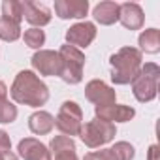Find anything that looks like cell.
I'll return each instance as SVG.
<instances>
[{"instance_id":"cell-1","label":"cell","mask_w":160,"mask_h":160,"mask_svg":"<svg viewBox=\"0 0 160 160\" xmlns=\"http://www.w3.org/2000/svg\"><path fill=\"white\" fill-rule=\"evenodd\" d=\"M12 96L19 104L38 108V106H43L47 102L49 91L40 81V77H36L32 72H21L15 77V83L12 87Z\"/></svg>"},{"instance_id":"cell-2","label":"cell","mask_w":160,"mask_h":160,"mask_svg":"<svg viewBox=\"0 0 160 160\" xmlns=\"http://www.w3.org/2000/svg\"><path fill=\"white\" fill-rule=\"evenodd\" d=\"M141 64V53L134 47H122L117 55L111 57V68H113V81L117 85L130 83L139 72Z\"/></svg>"},{"instance_id":"cell-3","label":"cell","mask_w":160,"mask_h":160,"mask_svg":"<svg viewBox=\"0 0 160 160\" xmlns=\"http://www.w3.org/2000/svg\"><path fill=\"white\" fill-rule=\"evenodd\" d=\"M60 62H62V72L60 77L64 79L66 83L75 85L81 81L83 77V66H85V55L79 51L77 47L72 45H62L58 51Z\"/></svg>"},{"instance_id":"cell-4","label":"cell","mask_w":160,"mask_h":160,"mask_svg":"<svg viewBox=\"0 0 160 160\" xmlns=\"http://www.w3.org/2000/svg\"><path fill=\"white\" fill-rule=\"evenodd\" d=\"M158 66L149 62L145 64L136 77L132 79V85H134V94L139 102H149L156 96V89H158Z\"/></svg>"},{"instance_id":"cell-5","label":"cell","mask_w":160,"mask_h":160,"mask_svg":"<svg viewBox=\"0 0 160 160\" xmlns=\"http://www.w3.org/2000/svg\"><path fill=\"white\" fill-rule=\"evenodd\" d=\"M79 136H81L83 143L89 145V147H100L108 141L113 139L115 136V126L111 122H106V121H100V119H94L91 122H87L81 132H79Z\"/></svg>"},{"instance_id":"cell-6","label":"cell","mask_w":160,"mask_h":160,"mask_svg":"<svg viewBox=\"0 0 160 160\" xmlns=\"http://www.w3.org/2000/svg\"><path fill=\"white\" fill-rule=\"evenodd\" d=\"M81 119H83V113H81V109H79V106L75 102H64L60 111H58V117H57L55 124L64 136L70 138V136H77L81 132V128H83Z\"/></svg>"},{"instance_id":"cell-7","label":"cell","mask_w":160,"mask_h":160,"mask_svg":"<svg viewBox=\"0 0 160 160\" xmlns=\"http://www.w3.org/2000/svg\"><path fill=\"white\" fill-rule=\"evenodd\" d=\"M32 66L42 75H60V72H62L60 57L55 51H40V53H36L32 57Z\"/></svg>"},{"instance_id":"cell-8","label":"cell","mask_w":160,"mask_h":160,"mask_svg":"<svg viewBox=\"0 0 160 160\" xmlns=\"http://www.w3.org/2000/svg\"><path fill=\"white\" fill-rule=\"evenodd\" d=\"M96 36V27L92 23H77L73 25L68 32H66V40H68V45L72 47H87Z\"/></svg>"},{"instance_id":"cell-9","label":"cell","mask_w":160,"mask_h":160,"mask_svg":"<svg viewBox=\"0 0 160 160\" xmlns=\"http://www.w3.org/2000/svg\"><path fill=\"white\" fill-rule=\"evenodd\" d=\"M89 10L87 0H57L55 2V12L60 19H77L85 17Z\"/></svg>"},{"instance_id":"cell-10","label":"cell","mask_w":160,"mask_h":160,"mask_svg":"<svg viewBox=\"0 0 160 160\" xmlns=\"http://www.w3.org/2000/svg\"><path fill=\"white\" fill-rule=\"evenodd\" d=\"M85 94L91 102L98 104V106H109V104H115V91H111L104 81H91L85 89Z\"/></svg>"},{"instance_id":"cell-11","label":"cell","mask_w":160,"mask_h":160,"mask_svg":"<svg viewBox=\"0 0 160 160\" xmlns=\"http://www.w3.org/2000/svg\"><path fill=\"white\" fill-rule=\"evenodd\" d=\"M19 154L25 160H51L47 147L34 138H27L19 141Z\"/></svg>"},{"instance_id":"cell-12","label":"cell","mask_w":160,"mask_h":160,"mask_svg":"<svg viewBox=\"0 0 160 160\" xmlns=\"http://www.w3.org/2000/svg\"><path fill=\"white\" fill-rule=\"evenodd\" d=\"M96 117L100 121H119V122H124V121H130L134 117V109L132 108H126V106H115V104H109V106H96Z\"/></svg>"},{"instance_id":"cell-13","label":"cell","mask_w":160,"mask_h":160,"mask_svg":"<svg viewBox=\"0 0 160 160\" xmlns=\"http://www.w3.org/2000/svg\"><path fill=\"white\" fill-rule=\"evenodd\" d=\"M21 8H23V17L34 25V27H43L51 21V13L45 6L42 4H36V2H21Z\"/></svg>"},{"instance_id":"cell-14","label":"cell","mask_w":160,"mask_h":160,"mask_svg":"<svg viewBox=\"0 0 160 160\" xmlns=\"http://www.w3.org/2000/svg\"><path fill=\"white\" fill-rule=\"evenodd\" d=\"M119 19L126 28L136 30V28H141V25H143V12L138 4L126 2V4L119 6Z\"/></svg>"},{"instance_id":"cell-15","label":"cell","mask_w":160,"mask_h":160,"mask_svg":"<svg viewBox=\"0 0 160 160\" xmlns=\"http://www.w3.org/2000/svg\"><path fill=\"white\" fill-rule=\"evenodd\" d=\"M51 149L55 152V160H77L75 143L68 136H55L51 139Z\"/></svg>"},{"instance_id":"cell-16","label":"cell","mask_w":160,"mask_h":160,"mask_svg":"<svg viewBox=\"0 0 160 160\" xmlns=\"http://www.w3.org/2000/svg\"><path fill=\"white\" fill-rule=\"evenodd\" d=\"M94 19L100 25H113L119 19V4H115V2H100L94 8Z\"/></svg>"},{"instance_id":"cell-17","label":"cell","mask_w":160,"mask_h":160,"mask_svg":"<svg viewBox=\"0 0 160 160\" xmlns=\"http://www.w3.org/2000/svg\"><path fill=\"white\" fill-rule=\"evenodd\" d=\"M28 126H30V130H32L34 134L43 136V134H49V132L53 130V126H55V119H53L49 113H45V111H38V113L30 115V119H28Z\"/></svg>"},{"instance_id":"cell-18","label":"cell","mask_w":160,"mask_h":160,"mask_svg":"<svg viewBox=\"0 0 160 160\" xmlns=\"http://www.w3.org/2000/svg\"><path fill=\"white\" fill-rule=\"evenodd\" d=\"M139 45L147 53H156L160 49V32L156 28H149L139 36Z\"/></svg>"},{"instance_id":"cell-19","label":"cell","mask_w":160,"mask_h":160,"mask_svg":"<svg viewBox=\"0 0 160 160\" xmlns=\"http://www.w3.org/2000/svg\"><path fill=\"white\" fill-rule=\"evenodd\" d=\"M21 36V27L19 23L8 19V17H0V38L6 42H15Z\"/></svg>"},{"instance_id":"cell-20","label":"cell","mask_w":160,"mask_h":160,"mask_svg":"<svg viewBox=\"0 0 160 160\" xmlns=\"http://www.w3.org/2000/svg\"><path fill=\"white\" fill-rule=\"evenodd\" d=\"M113 160H132L134 158V147L126 141H121V143H115V147L109 149Z\"/></svg>"},{"instance_id":"cell-21","label":"cell","mask_w":160,"mask_h":160,"mask_svg":"<svg viewBox=\"0 0 160 160\" xmlns=\"http://www.w3.org/2000/svg\"><path fill=\"white\" fill-rule=\"evenodd\" d=\"M2 12H4V17L19 23L23 19V8H21V2H13V0H6L2 4Z\"/></svg>"},{"instance_id":"cell-22","label":"cell","mask_w":160,"mask_h":160,"mask_svg":"<svg viewBox=\"0 0 160 160\" xmlns=\"http://www.w3.org/2000/svg\"><path fill=\"white\" fill-rule=\"evenodd\" d=\"M43 42H45V34H43V30H40V28H30V30L25 32V43H27L28 47H32V49L42 47Z\"/></svg>"},{"instance_id":"cell-23","label":"cell","mask_w":160,"mask_h":160,"mask_svg":"<svg viewBox=\"0 0 160 160\" xmlns=\"http://www.w3.org/2000/svg\"><path fill=\"white\" fill-rule=\"evenodd\" d=\"M17 117V108L8 100L0 102V122H13Z\"/></svg>"},{"instance_id":"cell-24","label":"cell","mask_w":160,"mask_h":160,"mask_svg":"<svg viewBox=\"0 0 160 160\" xmlns=\"http://www.w3.org/2000/svg\"><path fill=\"white\" fill-rule=\"evenodd\" d=\"M85 160H113V156H111L109 149H106V151H96V152H89V154L85 156Z\"/></svg>"},{"instance_id":"cell-25","label":"cell","mask_w":160,"mask_h":160,"mask_svg":"<svg viewBox=\"0 0 160 160\" xmlns=\"http://www.w3.org/2000/svg\"><path fill=\"white\" fill-rule=\"evenodd\" d=\"M10 145H12V141H10V136L0 128V151H10Z\"/></svg>"},{"instance_id":"cell-26","label":"cell","mask_w":160,"mask_h":160,"mask_svg":"<svg viewBox=\"0 0 160 160\" xmlns=\"http://www.w3.org/2000/svg\"><path fill=\"white\" fill-rule=\"evenodd\" d=\"M0 160H17V156L13 154V152H10V151H0Z\"/></svg>"},{"instance_id":"cell-27","label":"cell","mask_w":160,"mask_h":160,"mask_svg":"<svg viewBox=\"0 0 160 160\" xmlns=\"http://www.w3.org/2000/svg\"><path fill=\"white\" fill-rule=\"evenodd\" d=\"M149 160H158V147L156 145H152L149 149Z\"/></svg>"},{"instance_id":"cell-28","label":"cell","mask_w":160,"mask_h":160,"mask_svg":"<svg viewBox=\"0 0 160 160\" xmlns=\"http://www.w3.org/2000/svg\"><path fill=\"white\" fill-rule=\"evenodd\" d=\"M6 96H8V89H6V85L2 81H0V102H4Z\"/></svg>"}]
</instances>
